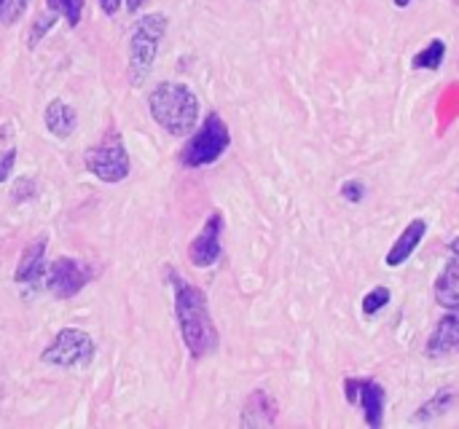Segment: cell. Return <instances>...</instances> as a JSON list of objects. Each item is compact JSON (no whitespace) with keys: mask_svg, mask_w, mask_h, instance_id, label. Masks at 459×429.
Returning <instances> with one entry per match:
<instances>
[{"mask_svg":"<svg viewBox=\"0 0 459 429\" xmlns=\"http://www.w3.org/2000/svg\"><path fill=\"white\" fill-rule=\"evenodd\" d=\"M172 285H175V317H178V328L183 336V344L188 349V355L194 360H204L212 352H218L221 336L218 328L210 317V306H207V296L202 287L186 282L175 269H172Z\"/></svg>","mask_w":459,"mask_h":429,"instance_id":"1","label":"cell"},{"mask_svg":"<svg viewBox=\"0 0 459 429\" xmlns=\"http://www.w3.org/2000/svg\"><path fill=\"white\" fill-rule=\"evenodd\" d=\"M151 118L172 137H188L199 121V97L188 83L161 81L148 94Z\"/></svg>","mask_w":459,"mask_h":429,"instance_id":"2","label":"cell"},{"mask_svg":"<svg viewBox=\"0 0 459 429\" xmlns=\"http://www.w3.org/2000/svg\"><path fill=\"white\" fill-rule=\"evenodd\" d=\"M167 13L153 11L137 19L132 35H129V81L134 86H143L145 78L153 70L156 54H159V43L167 32Z\"/></svg>","mask_w":459,"mask_h":429,"instance_id":"3","label":"cell"},{"mask_svg":"<svg viewBox=\"0 0 459 429\" xmlns=\"http://www.w3.org/2000/svg\"><path fill=\"white\" fill-rule=\"evenodd\" d=\"M231 145V132L218 113H207L204 124L188 134V142L180 148V164L186 169H199L215 164Z\"/></svg>","mask_w":459,"mask_h":429,"instance_id":"4","label":"cell"},{"mask_svg":"<svg viewBox=\"0 0 459 429\" xmlns=\"http://www.w3.org/2000/svg\"><path fill=\"white\" fill-rule=\"evenodd\" d=\"M97 347L94 339L81 328H62L51 344L40 352V363L65 368V371H83L94 363Z\"/></svg>","mask_w":459,"mask_h":429,"instance_id":"5","label":"cell"},{"mask_svg":"<svg viewBox=\"0 0 459 429\" xmlns=\"http://www.w3.org/2000/svg\"><path fill=\"white\" fill-rule=\"evenodd\" d=\"M83 167L102 183H121L132 172V159L124 148L121 134L113 129L102 137V142L91 145L83 153Z\"/></svg>","mask_w":459,"mask_h":429,"instance_id":"6","label":"cell"},{"mask_svg":"<svg viewBox=\"0 0 459 429\" xmlns=\"http://www.w3.org/2000/svg\"><path fill=\"white\" fill-rule=\"evenodd\" d=\"M86 282H89V269L75 258H56L46 269V290L59 301L75 298L86 287Z\"/></svg>","mask_w":459,"mask_h":429,"instance_id":"7","label":"cell"},{"mask_svg":"<svg viewBox=\"0 0 459 429\" xmlns=\"http://www.w3.org/2000/svg\"><path fill=\"white\" fill-rule=\"evenodd\" d=\"M221 234H223V215L221 212H212L202 231L194 236V242L188 245V261L196 266V269H210L221 261Z\"/></svg>","mask_w":459,"mask_h":429,"instance_id":"8","label":"cell"},{"mask_svg":"<svg viewBox=\"0 0 459 429\" xmlns=\"http://www.w3.org/2000/svg\"><path fill=\"white\" fill-rule=\"evenodd\" d=\"M347 400L358 403L363 408L366 425L379 429L385 425V387L377 382H363V379H347L344 382Z\"/></svg>","mask_w":459,"mask_h":429,"instance_id":"9","label":"cell"},{"mask_svg":"<svg viewBox=\"0 0 459 429\" xmlns=\"http://www.w3.org/2000/svg\"><path fill=\"white\" fill-rule=\"evenodd\" d=\"M46 250H48V239L38 236L32 245L24 247L16 271H13V282L16 285H27V287H40V279L46 277Z\"/></svg>","mask_w":459,"mask_h":429,"instance_id":"10","label":"cell"},{"mask_svg":"<svg viewBox=\"0 0 459 429\" xmlns=\"http://www.w3.org/2000/svg\"><path fill=\"white\" fill-rule=\"evenodd\" d=\"M455 349H459V312H446L433 328L425 352L430 360H438V357L452 355Z\"/></svg>","mask_w":459,"mask_h":429,"instance_id":"11","label":"cell"},{"mask_svg":"<svg viewBox=\"0 0 459 429\" xmlns=\"http://www.w3.org/2000/svg\"><path fill=\"white\" fill-rule=\"evenodd\" d=\"M425 234H428V220L414 218V220L401 231V236L395 239V245L390 247V253H387V266H390V269L403 266V263L414 255V250L422 245Z\"/></svg>","mask_w":459,"mask_h":429,"instance_id":"12","label":"cell"},{"mask_svg":"<svg viewBox=\"0 0 459 429\" xmlns=\"http://www.w3.org/2000/svg\"><path fill=\"white\" fill-rule=\"evenodd\" d=\"M43 124H46V129H48L56 140H67V137H73V132H75V126H78V113H75L73 105H67L65 99L54 97V99L46 105V110H43Z\"/></svg>","mask_w":459,"mask_h":429,"instance_id":"13","label":"cell"},{"mask_svg":"<svg viewBox=\"0 0 459 429\" xmlns=\"http://www.w3.org/2000/svg\"><path fill=\"white\" fill-rule=\"evenodd\" d=\"M277 419V403L264 392H253L242 411V427H269Z\"/></svg>","mask_w":459,"mask_h":429,"instance_id":"14","label":"cell"},{"mask_svg":"<svg viewBox=\"0 0 459 429\" xmlns=\"http://www.w3.org/2000/svg\"><path fill=\"white\" fill-rule=\"evenodd\" d=\"M436 301L446 312H459V263L449 261L436 279Z\"/></svg>","mask_w":459,"mask_h":429,"instance_id":"15","label":"cell"},{"mask_svg":"<svg viewBox=\"0 0 459 429\" xmlns=\"http://www.w3.org/2000/svg\"><path fill=\"white\" fill-rule=\"evenodd\" d=\"M444 59H446V40L433 38V40L428 43V48H422V51L411 59V64H414V70H438V67L444 64Z\"/></svg>","mask_w":459,"mask_h":429,"instance_id":"16","label":"cell"},{"mask_svg":"<svg viewBox=\"0 0 459 429\" xmlns=\"http://www.w3.org/2000/svg\"><path fill=\"white\" fill-rule=\"evenodd\" d=\"M83 3H86V0H46L48 11L56 13V16H65V21H67L70 27H78V24H81Z\"/></svg>","mask_w":459,"mask_h":429,"instance_id":"17","label":"cell"},{"mask_svg":"<svg viewBox=\"0 0 459 429\" xmlns=\"http://www.w3.org/2000/svg\"><path fill=\"white\" fill-rule=\"evenodd\" d=\"M452 400H455V395L449 392V390H444V392H438L425 408H420L414 416H411V422H428V419H433V416H438V414H444L449 406H452Z\"/></svg>","mask_w":459,"mask_h":429,"instance_id":"18","label":"cell"},{"mask_svg":"<svg viewBox=\"0 0 459 429\" xmlns=\"http://www.w3.org/2000/svg\"><path fill=\"white\" fill-rule=\"evenodd\" d=\"M27 5H30V0H0V27L16 24L24 16Z\"/></svg>","mask_w":459,"mask_h":429,"instance_id":"19","label":"cell"},{"mask_svg":"<svg viewBox=\"0 0 459 429\" xmlns=\"http://www.w3.org/2000/svg\"><path fill=\"white\" fill-rule=\"evenodd\" d=\"M387 304H390V290H387V287H377V290H371V293L363 298V314H366V317H374V314L382 312Z\"/></svg>","mask_w":459,"mask_h":429,"instance_id":"20","label":"cell"},{"mask_svg":"<svg viewBox=\"0 0 459 429\" xmlns=\"http://www.w3.org/2000/svg\"><path fill=\"white\" fill-rule=\"evenodd\" d=\"M38 196V185L32 177H19L13 185H11V202H32Z\"/></svg>","mask_w":459,"mask_h":429,"instance_id":"21","label":"cell"},{"mask_svg":"<svg viewBox=\"0 0 459 429\" xmlns=\"http://www.w3.org/2000/svg\"><path fill=\"white\" fill-rule=\"evenodd\" d=\"M56 19H59V16H56V13H51V11H48L46 16L40 13V16L35 19V24H32V32H30V48H35V46H38L40 35H46V32L54 27V21H56Z\"/></svg>","mask_w":459,"mask_h":429,"instance_id":"22","label":"cell"},{"mask_svg":"<svg viewBox=\"0 0 459 429\" xmlns=\"http://www.w3.org/2000/svg\"><path fill=\"white\" fill-rule=\"evenodd\" d=\"M342 196L347 199V202H363L366 199V185L360 183V180H347L344 185H342Z\"/></svg>","mask_w":459,"mask_h":429,"instance_id":"23","label":"cell"},{"mask_svg":"<svg viewBox=\"0 0 459 429\" xmlns=\"http://www.w3.org/2000/svg\"><path fill=\"white\" fill-rule=\"evenodd\" d=\"M13 167H16V148H11V150H5V156L0 159V183L11 177V172H13Z\"/></svg>","mask_w":459,"mask_h":429,"instance_id":"24","label":"cell"},{"mask_svg":"<svg viewBox=\"0 0 459 429\" xmlns=\"http://www.w3.org/2000/svg\"><path fill=\"white\" fill-rule=\"evenodd\" d=\"M97 3H100L102 13H108V16L118 13V8H121V0H97Z\"/></svg>","mask_w":459,"mask_h":429,"instance_id":"25","label":"cell"},{"mask_svg":"<svg viewBox=\"0 0 459 429\" xmlns=\"http://www.w3.org/2000/svg\"><path fill=\"white\" fill-rule=\"evenodd\" d=\"M124 3H126V11H129V13H137L148 0H124Z\"/></svg>","mask_w":459,"mask_h":429,"instance_id":"26","label":"cell"},{"mask_svg":"<svg viewBox=\"0 0 459 429\" xmlns=\"http://www.w3.org/2000/svg\"><path fill=\"white\" fill-rule=\"evenodd\" d=\"M449 255H452L449 261H455V263H459V236H457V239H455V242H452V245H449Z\"/></svg>","mask_w":459,"mask_h":429,"instance_id":"27","label":"cell"},{"mask_svg":"<svg viewBox=\"0 0 459 429\" xmlns=\"http://www.w3.org/2000/svg\"><path fill=\"white\" fill-rule=\"evenodd\" d=\"M393 3H395L398 8H409V5H411L414 0H393Z\"/></svg>","mask_w":459,"mask_h":429,"instance_id":"28","label":"cell"}]
</instances>
